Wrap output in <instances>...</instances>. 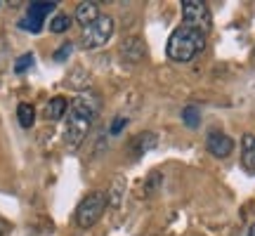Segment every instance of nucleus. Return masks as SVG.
Returning <instances> with one entry per match:
<instances>
[{"mask_svg":"<svg viewBox=\"0 0 255 236\" xmlns=\"http://www.w3.org/2000/svg\"><path fill=\"white\" fill-rule=\"evenodd\" d=\"M102 14H100V5L97 2H78V7H76V21L81 24L83 28L90 26L92 21H97Z\"/></svg>","mask_w":255,"mask_h":236,"instance_id":"6e6552de","label":"nucleus"},{"mask_svg":"<svg viewBox=\"0 0 255 236\" xmlns=\"http://www.w3.org/2000/svg\"><path fill=\"white\" fill-rule=\"evenodd\" d=\"M111 36H114V19L109 14H102L97 21H92L90 26L81 31V45L85 50H97V47L107 45Z\"/></svg>","mask_w":255,"mask_h":236,"instance_id":"20e7f679","label":"nucleus"},{"mask_svg":"<svg viewBox=\"0 0 255 236\" xmlns=\"http://www.w3.org/2000/svg\"><path fill=\"white\" fill-rule=\"evenodd\" d=\"M17 118H19V125L21 127H31L33 125V120H36V109H33V104H19L17 107Z\"/></svg>","mask_w":255,"mask_h":236,"instance_id":"f8f14e48","label":"nucleus"},{"mask_svg":"<svg viewBox=\"0 0 255 236\" xmlns=\"http://www.w3.org/2000/svg\"><path fill=\"white\" fill-rule=\"evenodd\" d=\"M71 52H73V43H62V47L52 55V59H55V62H66V59L71 57Z\"/></svg>","mask_w":255,"mask_h":236,"instance_id":"dca6fc26","label":"nucleus"},{"mask_svg":"<svg viewBox=\"0 0 255 236\" xmlns=\"http://www.w3.org/2000/svg\"><path fill=\"white\" fill-rule=\"evenodd\" d=\"M97 114H100V97L95 95H81L71 102L69 118H66V146L71 151L81 149Z\"/></svg>","mask_w":255,"mask_h":236,"instance_id":"f257e3e1","label":"nucleus"},{"mask_svg":"<svg viewBox=\"0 0 255 236\" xmlns=\"http://www.w3.org/2000/svg\"><path fill=\"white\" fill-rule=\"evenodd\" d=\"M246 236H255V222L251 225V227H248V234Z\"/></svg>","mask_w":255,"mask_h":236,"instance_id":"6ab92c4d","label":"nucleus"},{"mask_svg":"<svg viewBox=\"0 0 255 236\" xmlns=\"http://www.w3.org/2000/svg\"><path fill=\"white\" fill-rule=\"evenodd\" d=\"M206 50V36L196 31V28L187 26H177L168 38V45H165V55L170 57L173 62H191L196 55H201Z\"/></svg>","mask_w":255,"mask_h":236,"instance_id":"f03ea898","label":"nucleus"},{"mask_svg":"<svg viewBox=\"0 0 255 236\" xmlns=\"http://www.w3.org/2000/svg\"><path fill=\"white\" fill-rule=\"evenodd\" d=\"M241 163L248 173L255 175V135L241 137Z\"/></svg>","mask_w":255,"mask_h":236,"instance_id":"1a4fd4ad","label":"nucleus"},{"mask_svg":"<svg viewBox=\"0 0 255 236\" xmlns=\"http://www.w3.org/2000/svg\"><path fill=\"white\" fill-rule=\"evenodd\" d=\"M69 26H71V17H69V14H57V17H52V21H50L52 33H64Z\"/></svg>","mask_w":255,"mask_h":236,"instance_id":"4468645a","label":"nucleus"},{"mask_svg":"<svg viewBox=\"0 0 255 236\" xmlns=\"http://www.w3.org/2000/svg\"><path fill=\"white\" fill-rule=\"evenodd\" d=\"M66 111H69V102L64 100V97H52L45 107V116L50 118V120H59Z\"/></svg>","mask_w":255,"mask_h":236,"instance_id":"9d476101","label":"nucleus"},{"mask_svg":"<svg viewBox=\"0 0 255 236\" xmlns=\"http://www.w3.org/2000/svg\"><path fill=\"white\" fill-rule=\"evenodd\" d=\"M126 125H128V118L126 116H116L114 118V123H111V127H109V135H119Z\"/></svg>","mask_w":255,"mask_h":236,"instance_id":"f3484780","label":"nucleus"},{"mask_svg":"<svg viewBox=\"0 0 255 236\" xmlns=\"http://www.w3.org/2000/svg\"><path fill=\"white\" fill-rule=\"evenodd\" d=\"M36 62V57H33V52H26V55H21L14 62V73H24L26 69H31V64Z\"/></svg>","mask_w":255,"mask_h":236,"instance_id":"2eb2a0df","label":"nucleus"},{"mask_svg":"<svg viewBox=\"0 0 255 236\" xmlns=\"http://www.w3.org/2000/svg\"><path fill=\"white\" fill-rule=\"evenodd\" d=\"M107 206H109V199H107L102 191H90V194L78 203V208H76V225L81 229H90L92 225H97V220L104 215Z\"/></svg>","mask_w":255,"mask_h":236,"instance_id":"7ed1b4c3","label":"nucleus"},{"mask_svg":"<svg viewBox=\"0 0 255 236\" xmlns=\"http://www.w3.org/2000/svg\"><path fill=\"white\" fill-rule=\"evenodd\" d=\"M206 146H208V151L215 158H227L232 154V149H234V139L225 132H220V130H213L206 139Z\"/></svg>","mask_w":255,"mask_h":236,"instance_id":"0eeeda50","label":"nucleus"},{"mask_svg":"<svg viewBox=\"0 0 255 236\" xmlns=\"http://www.w3.org/2000/svg\"><path fill=\"white\" fill-rule=\"evenodd\" d=\"M154 146H156V135L154 132H142V135H137L135 139H132V149H135L137 156L151 151Z\"/></svg>","mask_w":255,"mask_h":236,"instance_id":"9b49d317","label":"nucleus"},{"mask_svg":"<svg viewBox=\"0 0 255 236\" xmlns=\"http://www.w3.org/2000/svg\"><path fill=\"white\" fill-rule=\"evenodd\" d=\"M182 19L184 24L208 36L213 28V14L203 0H182Z\"/></svg>","mask_w":255,"mask_h":236,"instance_id":"39448f33","label":"nucleus"},{"mask_svg":"<svg viewBox=\"0 0 255 236\" xmlns=\"http://www.w3.org/2000/svg\"><path fill=\"white\" fill-rule=\"evenodd\" d=\"M57 5L55 2H31L26 9V17L19 21V26L24 28V31H31V33H38L40 26H43V19L55 9Z\"/></svg>","mask_w":255,"mask_h":236,"instance_id":"423d86ee","label":"nucleus"},{"mask_svg":"<svg viewBox=\"0 0 255 236\" xmlns=\"http://www.w3.org/2000/svg\"><path fill=\"white\" fill-rule=\"evenodd\" d=\"M5 234H7V222L0 218V236H5Z\"/></svg>","mask_w":255,"mask_h":236,"instance_id":"a211bd4d","label":"nucleus"},{"mask_svg":"<svg viewBox=\"0 0 255 236\" xmlns=\"http://www.w3.org/2000/svg\"><path fill=\"white\" fill-rule=\"evenodd\" d=\"M182 120H184V125L187 127H199L201 125V111L196 104H189V107H184L182 109Z\"/></svg>","mask_w":255,"mask_h":236,"instance_id":"ddd939ff","label":"nucleus"}]
</instances>
